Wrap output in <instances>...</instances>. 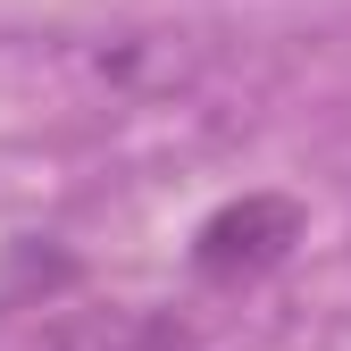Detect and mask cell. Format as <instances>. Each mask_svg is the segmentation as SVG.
Listing matches in <instances>:
<instances>
[{
  "label": "cell",
  "instance_id": "cell-1",
  "mask_svg": "<svg viewBox=\"0 0 351 351\" xmlns=\"http://www.w3.org/2000/svg\"><path fill=\"white\" fill-rule=\"evenodd\" d=\"M301 234H310V209H301L293 193H243V201H226V209L201 217L193 268H201L209 285H251V276L285 268Z\"/></svg>",
  "mask_w": 351,
  "mask_h": 351
},
{
  "label": "cell",
  "instance_id": "cell-2",
  "mask_svg": "<svg viewBox=\"0 0 351 351\" xmlns=\"http://www.w3.org/2000/svg\"><path fill=\"white\" fill-rule=\"evenodd\" d=\"M167 318L151 310H0V351H176Z\"/></svg>",
  "mask_w": 351,
  "mask_h": 351
}]
</instances>
